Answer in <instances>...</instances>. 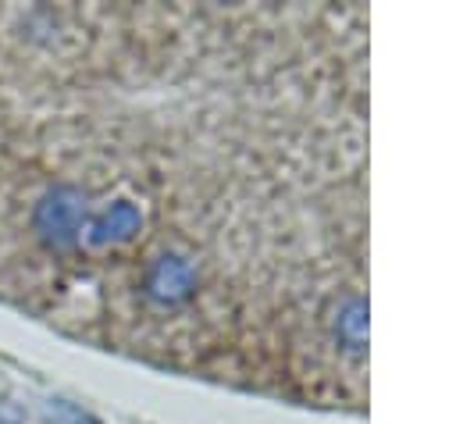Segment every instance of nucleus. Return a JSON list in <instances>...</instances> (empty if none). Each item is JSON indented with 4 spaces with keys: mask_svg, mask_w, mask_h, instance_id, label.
<instances>
[{
    "mask_svg": "<svg viewBox=\"0 0 456 424\" xmlns=\"http://www.w3.org/2000/svg\"><path fill=\"white\" fill-rule=\"evenodd\" d=\"M89 221L86 189L75 182H53L32 207V235L46 253H71L82 242Z\"/></svg>",
    "mask_w": 456,
    "mask_h": 424,
    "instance_id": "f257e3e1",
    "label": "nucleus"
},
{
    "mask_svg": "<svg viewBox=\"0 0 456 424\" xmlns=\"http://www.w3.org/2000/svg\"><path fill=\"white\" fill-rule=\"evenodd\" d=\"M0 424H25V413H21L14 403L0 399Z\"/></svg>",
    "mask_w": 456,
    "mask_h": 424,
    "instance_id": "39448f33",
    "label": "nucleus"
},
{
    "mask_svg": "<svg viewBox=\"0 0 456 424\" xmlns=\"http://www.w3.org/2000/svg\"><path fill=\"white\" fill-rule=\"evenodd\" d=\"M139 224H142L139 207H135L132 200H114L110 207H103L100 214H93V217L86 221L82 239H86V246H93V249L121 246V242H128V239L139 232Z\"/></svg>",
    "mask_w": 456,
    "mask_h": 424,
    "instance_id": "7ed1b4c3",
    "label": "nucleus"
},
{
    "mask_svg": "<svg viewBox=\"0 0 456 424\" xmlns=\"http://www.w3.org/2000/svg\"><path fill=\"white\" fill-rule=\"evenodd\" d=\"M43 417H46V424H96L86 410H78L75 403H64V399H50Z\"/></svg>",
    "mask_w": 456,
    "mask_h": 424,
    "instance_id": "20e7f679",
    "label": "nucleus"
},
{
    "mask_svg": "<svg viewBox=\"0 0 456 424\" xmlns=\"http://www.w3.org/2000/svg\"><path fill=\"white\" fill-rule=\"evenodd\" d=\"M192 289H196V271L178 253H164V257L150 260V267L142 274V292L157 306H175V303L189 299Z\"/></svg>",
    "mask_w": 456,
    "mask_h": 424,
    "instance_id": "f03ea898",
    "label": "nucleus"
}]
</instances>
